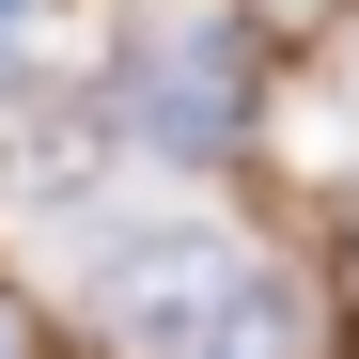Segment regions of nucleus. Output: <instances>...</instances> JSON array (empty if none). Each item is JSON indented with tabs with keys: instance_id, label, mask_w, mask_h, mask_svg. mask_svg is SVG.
<instances>
[{
	"instance_id": "1",
	"label": "nucleus",
	"mask_w": 359,
	"mask_h": 359,
	"mask_svg": "<svg viewBox=\"0 0 359 359\" xmlns=\"http://www.w3.org/2000/svg\"><path fill=\"white\" fill-rule=\"evenodd\" d=\"M250 250H234L219 219H126L94 250V328L126 344V359H219V328L250 313Z\"/></svg>"
},
{
	"instance_id": "2",
	"label": "nucleus",
	"mask_w": 359,
	"mask_h": 359,
	"mask_svg": "<svg viewBox=\"0 0 359 359\" xmlns=\"http://www.w3.org/2000/svg\"><path fill=\"white\" fill-rule=\"evenodd\" d=\"M79 172H94V109H16V188H32V203H63Z\"/></svg>"
},
{
	"instance_id": "3",
	"label": "nucleus",
	"mask_w": 359,
	"mask_h": 359,
	"mask_svg": "<svg viewBox=\"0 0 359 359\" xmlns=\"http://www.w3.org/2000/svg\"><path fill=\"white\" fill-rule=\"evenodd\" d=\"M0 32H32V0H0Z\"/></svg>"
}]
</instances>
